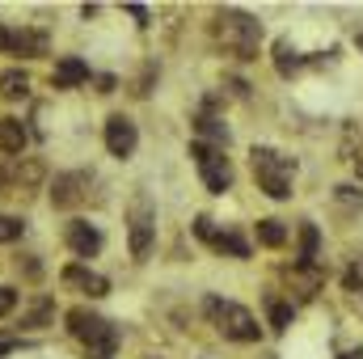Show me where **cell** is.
Wrapping results in <instances>:
<instances>
[{
  "label": "cell",
  "mask_w": 363,
  "mask_h": 359,
  "mask_svg": "<svg viewBox=\"0 0 363 359\" xmlns=\"http://www.w3.org/2000/svg\"><path fill=\"white\" fill-rule=\"evenodd\" d=\"M211 38L224 47V55L233 60H258V47H262V21L241 13V9H220L216 21H211Z\"/></svg>",
  "instance_id": "1"
},
{
  "label": "cell",
  "mask_w": 363,
  "mask_h": 359,
  "mask_svg": "<svg viewBox=\"0 0 363 359\" xmlns=\"http://www.w3.org/2000/svg\"><path fill=\"white\" fill-rule=\"evenodd\" d=\"M203 313H207V317H211V326H216L224 338H233V343H258V338H262L258 317H254L245 304H237V300L207 296V300H203Z\"/></svg>",
  "instance_id": "2"
},
{
  "label": "cell",
  "mask_w": 363,
  "mask_h": 359,
  "mask_svg": "<svg viewBox=\"0 0 363 359\" xmlns=\"http://www.w3.org/2000/svg\"><path fill=\"white\" fill-rule=\"evenodd\" d=\"M250 161H254L258 190H267L271 199H287V194H291V182H296V161H291V157H283L279 148L258 144V148L250 153Z\"/></svg>",
  "instance_id": "3"
},
{
  "label": "cell",
  "mask_w": 363,
  "mask_h": 359,
  "mask_svg": "<svg viewBox=\"0 0 363 359\" xmlns=\"http://www.w3.org/2000/svg\"><path fill=\"white\" fill-rule=\"evenodd\" d=\"M68 330H72V338H81L97 359H110L114 347H118V326L106 321V317H97V313H89V309H72V313H68Z\"/></svg>",
  "instance_id": "4"
},
{
  "label": "cell",
  "mask_w": 363,
  "mask_h": 359,
  "mask_svg": "<svg viewBox=\"0 0 363 359\" xmlns=\"http://www.w3.org/2000/svg\"><path fill=\"white\" fill-rule=\"evenodd\" d=\"M190 157H194V170H199V178H203V186H207L211 194H224V190L233 186V161L224 157V148L194 140V144H190Z\"/></svg>",
  "instance_id": "5"
},
{
  "label": "cell",
  "mask_w": 363,
  "mask_h": 359,
  "mask_svg": "<svg viewBox=\"0 0 363 359\" xmlns=\"http://www.w3.org/2000/svg\"><path fill=\"white\" fill-rule=\"evenodd\" d=\"M152 233H157V211L148 194H135L127 207V237H131V258H148L152 250Z\"/></svg>",
  "instance_id": "6"
},
{
  "label": "cell",
  "mask_w": 363,
  "mask_h": 359,
  "mask_svg": "<svg viewBox=\"0 0 363 359\" xmlns=\"http://www.w3.org/2000/svg\"><path fill=\"white\" fill-rule=\"evenodd\" d=\"M43 182V161L38 157H0V194H30Z\"/></svg>",
  "instance_id": "7"
},
{
  "label": "cell",
  "mask_w": 363,
  "mask_h": 359,
  "mask_svg": "<svg viewBox=\"0 0 363 359\" xmlns=\"http://www.w3.org/2000/svg\"><path fill=\"white\" fill-rule=\"evenodd\" d=\"M93 174L89 170H72V174H60V178L51 182V203L55 207H81V203H89V194H93Z\"/></svg>",
  "instance_id": "8"
},
{
  "label": "cell",
  "mask_w": 363,
  "mask_h": 359,
  "mask_svg": "<svg viewBox=\"0 0 363 359\" xmlns=\"http://www.w3.org/2000/svg\"><path fill=\"white\" fill-rule=\"evenodd\" d=\"M194 237L199 241H207L216 254H233V258H250V241L241 237V233H233V228H216L207 216H199L194 220Z\"/></svg>",
  "instance_id": "9"
},
{
  "label": "cell",
  "mask_w": 363,
  "mask_h": 359,
  "mask_svg": "<svg viewBox=\"0 0 363 359\" xmlns=\"http://www.w3.org/2000/svg\"><path fill=\"white\" fill-rule=\"evenodd\" d=\"M135 144H140L135 123H131L127 114H110V118H106V148H110V157L127 161V157L135 153Z\"/></svg>",
  "instance_id": "10"
},
{
  "label": "cell",
  "mask_w": 363,
  "mask_h": 359,
  "mask_svg": "<svg viewBox=\"0 0 363 359\" xmlns=\"http://www.w3.org/2000/svg\"><path fill=\"white\" fill-rule=\"evenodd\" d=\"M60 279H64V287H72V292H81V296H89V300H101V296L110 292V279L97 275V270H89L85 263H68Z\"/></svg>",
  "instance_id": "11"
},
{
  "label": "cell",
  "mask_w": 363,
  "mask_h": 359,
  "mask_svg": "<svg viewBox=\"0 0 363 359\" xmlns=\"http://www.w3.org/2000/svg\"><path fill=\"white\" fill-rule=\"evenodd\" d=\"M0 51H9V55H47V34L0 26Z\"/></svg>",
  "instance_id": "12"
},
{
  "label": "cell",
  "mask_w": 363,
  "mask_h": 359,
  "mask_svg": "<svg viewBox=\"0 0 363 359\" xmlns=\"http://www.w3.org/2000/svg\"><path fill=\"white\" fill-rule=\"evenodd\" d=\"M64 237H68V245H72V254H77V258H93V254L101 250V233L93 228L89 220H72Z\"/></svg>",
  "instance_id": "13"
},
{
  "label": "cell",
  "mask_w": 363,
  "mask_h": 359,
  "mask_svg": "<svg viewBox=\"0 0 363 359\" xmlns=\"http://www.w3.org/2000/svg\"><path fill=\"white\" fill-rule=\"evenodd\" d=\"M55 89H77V85H85L89 81V64L85 60H77V55H64L60 64H55Z\"/></svg>",
  "instance_id": "14"
},
{
  "label": "cell",
  "mask_w": 363,
  "mask_h": 359,
  "mask_svg": "<svg viewBox=\"0 0 363 359\" xmlns=\"http://www.w3.org/2000/svg\"><path fill=\"white\" fill-rule=\"evenodd\" d=\"M21 148H26L21 118H0V157H21Z\"/></svg>",
  "instance_id": "15"
},
{
  "label": "cell",
  "mask_w": 363,
  "mask_h": 359,
  "mask_svg": "<svg viewBox=\"0 0 363 359\" xmlns=\"http://www.w3.org/2000/svg\"><path fill=\"white\" fill-rule=\"evenodd\" d=\"M304 64H308V60H304L287 38H279V43H274V68H279V77H296Z\"/></svg>",
  "instance_id": "16"
},
{
  "label": "cell",
  "mask_w": 363,
  "mask_h": 359,
  "mask_svg": "<svg viewBox=\"0 0 363 359\" xmlns=\"http://www.w3.org/2000/svg\"><path fill=\"white\" fill-rule=\"evenodd\" d=\"M194 127H199V140L203 144H216V148H228V127L220 123V118H211L207 110L194 118Z\"/></svg>",
  "instance_id": "17"
},
{
  "label": "cell",
  "mask_w": 363,
  "mask_h": 359,
  "mask_svg": "<svg viewBox=\"0 0 363 359\" xmlns=\"http://www.w3.org/2000/svg\"><path fill=\"white\" fill-rule=\"evenodd\" d=\"M317 245H321V233H317V224H300V258H296V267H317Z\"/></svg>",
  "instance_id": "18"
},
{
  "label": "cell",
  "mask_w": 363,
  "mask_h": 359,
  "mask_svg": "<svg viewBox=\"0 0 363 359\" xmlns=\"http://www.w3.org/2000/svg\"><path fill=\"white\" fill-rule=\"evenodd\" d=\"M30 93V77L21 68H4L0 72V97H26Z\"/></svg>",
  "instance_id": "19"
},
{
  "label": "cell",
  "mask_w": 363,
  "mask_h": 359,
  "mask_svg": "<svg viewBox=\"0 0 363 359\" xmlns=\"http://www.w3.org/2000/svg\"><path fill=\"white\" fill-rule=\"evenodd\" d=\"M258 245H267V250H279L283 241H287V228L279 224V220H258Z\"/></svg>",
  "instance_id": "20"
},
{
  "label": "cell",
  "mask_w": 363,
  "mask_h": 359,
  "mask_svg": "<svg viewBox=\"0 0 363 359\" xmlns=\"http://www.w3.org/2000/svg\"><path fill=\"white\" fill-rule=\"evenodd\" d=\"M267 309H271V326H274V334H283V330L291 326L296 309H291V304H283V300H274V296H267Z\"/></svg>",
  "instance_id": "21"
},
{
  "label": "cell",
  "mask_w": 363,
  "mask_h": 359,
  "mask_svg": "<svg viewBox=\"0 0 363 359\" xmlns=\"http://www.w3.org/2000/svg\"><path fill=\"white\" fill-rule=\"evenodd\" d=\"M51 317H55V304H51V300L43 296V300H38V304H34V309H30V313L21 317V326H30V330H38V326H47Z\"/></svg>",
  "instance_id": "22"
},
{
  "label": "cell",
  "mask_w": 363,
  "mask_h": 359,
  "mask_svg": "<svg viewBox=\"0 0 363 359\" xmlns=\"http://www.w3.org/2000/svg\"><path fill=\"white\" fill-rule=\"evenodd\" d=\"M334 199H338L347 211H363V190H355V186H338Z\"/></svg>",
  "instance_id": "23"
},
{
  "label": "cell",
  "mask_w": 363,
  "mask_h": 359,
  "mask_svg": "<svg viewBox=\"0 0 363 359\" xmlns=\"http://www.w3.org/2000/svg\"><path fill=\"white\" fill-rule=\"evenodd\" d=\"M21 228H26V224H21L17 216H4V211H0V245L17 241V237H21Z\"/></svg>",
  "instance_id": "24"
},
{
  "label": "cell",
  "mask_w": 363,
  "mask_h": 359,
  "mask_svg": "<svg viewBox=\"0 0 363 359\" xmlns=\"http://www.w3.org/2000/svg\"><path fill=\"white\" fill-rule=\"evenodd\" d=\"M342 287H347L351 296H363V263H355V267L342 275Z\"/></svg>",
  "instance_id": "25"
},
{
  "label": "cell",
  "mask_w": 363,
  "mask_h": 359,
  "mask_svg": "<svg viewBox=\"0 0 363 359\" xmlns=\"http://www.w3.org/2000/svg\"><path fill=\"white\" fill-rule=\"evenodd\" d=\"M17 309V287H0V317H9Z\"/></svg>",
  "instance_id": "26"
},
{
  "label": "cell",
  "mask_w": 363,
  "mask_h": 359,
  "mask_svg": "<svg viewBox=\"0 0 363 359\" xmlns=\"http://www.w3.org/2000/svg\"><path fill=\"white\" fill-rule=\"evenodd\" d=\"M351 161H355V170H359V178H363V144L355 148V157H351Z\"/></svg>",
  "instance_id": "27"
},
{
  "label": "cell",
  "mask_w": 363,
  "mask_h": 359,
  "mask_svg": "<svg viewBox=\"0 0 363 359\" xmlns=\"http://www.w3.org/2000/svg\"><path fill=\"white\" fill-rule=\"evenodd\" d=\"M21 343H0V355H9V351H17Z\"/></svg>",
  "instance_id": "28"
},
{
  "label": "cell",
  "mask_w": 363,
  "mask_h": 359,
  "mask_svg": "<svg viewBox=\"0 0 363 359\" xmlns=\"http://www.w3.org/2000/svg\"><path fill=\"white\" fill-rule=\"evenodd\" d=\"M338 359H363V351H347V355H338Z\"/></svg>",
  "instance_id": "29"
},
{
  "label": "cell",
  "mask_w": 363,
  "mask_h": 359,
  "mask_svg": "<svg viewBox=\"0 0 363 359\" xmlns=\"http://www.w3.org/2000/svg\"><path fill=\"white\" fill-rule=\"evenodd\" d=\"M355 43H359V55H363V34H359V38H355Z\"/></svg>",
  "instance_id": "30"
}]
</instances>
